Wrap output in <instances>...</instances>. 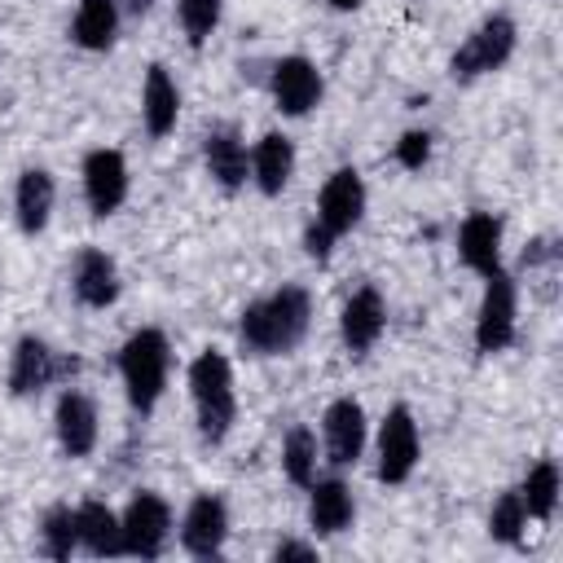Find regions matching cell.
Here are the masks:
<instances>
[{"label": "cell", "instance_id": "26", "mask_svg": "<svg viewBox=\"0 0 563 563\" xmlns=\"http://www.w3.org/2000/svg\"><path fill=\"white\" fill-rule=\"evenodd\" d=\"M317 462H321V444L312 427H290L282 440V475L295 488H308L317 479Z\"/></svg>", "mask_w": 563, "mask_h": 563}, {"label": "cell", "instance_id": "10", "mask_svg": "<svg viewBox=\"0 0 563 563\" xmlns=\"http://www.w3.org/2000/svg\"><path fill=\"white\" fill-rule=\"evenodd\" d=\"M365 180H361V172L356 167H339V172H330L325 176V185H321V194H317V224L339 242V238H347L361 220H365Z\"/></svg>", "mask_w": 563, "mask_h": 563}, {"label": "cell", "instance_id": "3", "mask_svg": "<svg viewBox=\"0 0 563 563\" xmlns=\"http://www.w3.org/2000/svg\"><path fill=\"white\" fill-rule=\"evenodd\" d=\"M167 374H172V343L158 325H141L123 339L119 347V378L128 391L132 413L150 418L167 391Z\"/></svg>", "mask_w": 563, "mask_h": 563}, {"label": "cell", "instance_id": "14", "mask_svg": "<svg viewBox=\"0 0 563 563\" xmlns=\"http://www.w3.org/2000/svg\"><path fill=\"white\" fill-rule=\"evenodd\" d=\"M387 330V299L378 295V286H356L339 312V339L352 356H365Z\"/></svg>", "mask_w": 563, "mask_h": 563}, {"label": "cell", "instance_id": "15", "mask_svg": "<svg viewBox=\"0 0 563 563\" xmlns=\"http://www.w3.org/2000/svg\"><path fill=\"white\" fill-rule=\"evenodd\" d=\"M97 422L101 418H97L92 396L79 387H62V396L53 405V431H57V444L66 457H88L97 449V435H101Z\"/></svg>", "mask_w": 563, "mask_h": 563}, {"label": "cell", "instance_id": "27", "mask_svg": "<svg viewBox=\"0 0 563 563\" xmlns=\"http://www.w3.org/2000/svg\"><path fill=\"white\" fill-rule=\"evenodd\" d=\"M79 550V523H75V506H48L40 515V554L48 559H70Z\"/></svg>", "mask_w": 563, "mask_h": 563}, {"label": "cell", "instance_id": "17", "mask_svg": "<svg viewBox=\"0 0 563 563\" xmlns=\"http://www.w3.org/2000/svg\"><path fill=\"white\" fill-rule=\"evenodd\" d=\"M123 282H119V264L110 251L101 246H84L70 264V295L84 303V308H110L119 299Z\"/></svg>", "mask_w": 563, "mask_h": 563}, {"label": "cell", "instance_id": "20", "mask_svg": "<svg viewBox=\"0 0 563 563\" xmlns=\"http://www.w3.org/2000/svg\"><path fill=\"white\" fill-rule=\"evenodd\" d=\"M295 176V141L286 132H264L251 145V180L264 198H277Z\"/></svg>", "mask_w": 563, "mask_h": 563}, {"label": "cell", "instance_id": "25", "mask_svg": "<svg viewBox=\"0 0 563 563\" xmlns=\"http://www.w3.org/2000/svg\"><path fill=\"white\" fill-rule=\"evenodd\" d=\"M559 493H563L559 466H554L550 457L532 462V466H528V475H523V484H519V497H523V510H528V519H537V523H550V519H554V510H559Z\"/></svg>", "mask_w": 563, "mask_h": 563}, {"label": "cell", "instance_id": "13", "mask_svg": "<svg viewBox=\"0 0 563 563\" xmlns=\"http://www.w3.org/2000/svg\"><path fill=\"white\" fill-rule=\"evenodd\" d=\"M79 176H84L88 211H92L97 220L114 216V211L128 202V185H132V180H128V158H123L119 150H110V145L88 150V154H84Z\"/></svg>", "mask_w": 563, "mask_h": 563}, {"label": "cell", "instance_id": "33", "mask_svg": "<svg viewBox=\"0 0 563 563\" xmlns=\"http://www.w3.org/2000/svg\"><path fill=\"white\" fill-rule=\"evenodd\" d=\"M114 4H119L123 18H145V13L154 9V0H114Z\"/></svg>", "mask_w": 563, "mask_h": 563}, {"label": "cell", "instance_id": "19", "mask_svg": "<svg viewBox=\"0 0 563 563\" xmlns=\"http://www.w3.org/2000/svg\"><path fill=\"white\" fill-rule=\"evenodd\" d=\"M457 260H462L471 273H479V277L497 273V268H501V216H493V211H471V216L462 220V229H457Z\"/></svg>", "mask_w": 563, "mask_h": 563}, {"label": "cell", "instance_id": "30", "mask_svg": "<svg viewBox=\"0 0 563 563\" xmlns=\"http://www.w3.org/2000/svg\"><path fill=\"white\" fill-rule=\"evenodd\" d=\"M427 158H431V132L413 128V132H405V136L396 141V163H400L405 172H422Z\"/></svg>", "mask_w": 563, "mask_h": 563}, {"label": "cell", "instance_id": "24", "mask_svg": "<svg viewBox=\"0 0 563 563\" xmlns=\"http://www.w3.org/2000/svg\"><path fill=\"white\" fill-rule=\"evenodd\" d=\"M119 22H123V13L114 0H79L75 18H70V40L84 53H106L119 40Z\"/></svg>", "mask_w": 563, "mask_h": 563}, {"label": "cell", "instance_id": "11", "mask_svg": "<svg viewBox=\"0 0 563 563\" xmlns=\"http://www.w3.org/2000/svg\"><path fill=\"white\" fill-rule=\"evenodd\" d=\"M268 92H273V106H277L286 119H303V114H312V110L321 106L325 79H321V70H317L308 57L290 53V57H277V62H273V70H268Z\"/></svg>", "mask_w": 563, "mask_h": 563}, {"label": "cell", "instance_id": "8", "mask_svg": "<svg viewBox=\"0 0 563 563\" xmlns=\"http://www.w3.org/2000/svg\"><path fill=\"white\" fill-rule=\"evenodd\" d=\"M119 528H123V554H132V559H158V554L167 550V541H172L176 519H172L167 497L141 488V493L123 506Z\"/></svg>", "mask_w": 563, "mask_h": 563}, {"label": "cell", "instance_id": "5", "mask_svg": "<svg viewBox=\"0 0 563 563\" xmlns=\"http://www.w3.org/2000/svg\"><path fill=\"white\" fill-rule=\"evenodd\" d=\"M515 325H519V286L501 264L497 273L484 277V299L475 317V352L479 356L506 352L515 343Z\"/></svg>", "mask_w": 563, "mask_h": 563}, {"label": "cell", "instance_id": "16", "mask_svg": "<svg viewBox=\"0 0 563 563\" xmlns=\"http://www.w3.org/2000/svg\"><path fill=\"white\" fill-rule=\"evenodd\" d=\"M202 167H207V176H211L224 194H238V189L251 180V150H246L242 132L229 128V123H216V128L202 136Z\"/></svg>", "mask_w": 563, "mask_h": 563}, {"label": "cell", "instance_id": "31", "mask_svg": "<svg viewBox=\"0 0 563 563\" xmlns=\"http://www.w3.org/2000/svg\"><path fill=\"white\" fill-rule=\"evenodd\" d=\"M303 251H308L317 264H325V260H330V251H334V238H330L317 220H308V229H303Z\"/></svg>", "mask_w": 563, "mask_h": 563}, {"label": "cell", "instance_id": "29", "mask_svg": "<svg viewBox=\"0 0 563 563\" xmlns=\"http://www.w3.org/2000/svg\"><path fill=\"white\" fill-rule=\"evenodd\" d=\"M220 13H224V0H176V22L194 48H202L216 35Z\"/></svg>", "mask_w": 563, "mask_h": 563}, {"label": "cell", "instance_id": "34", "mask_svg": "<svg viewBox=\"0 0 563 563\" xmlns=\"http://www.w3.org/2000/svg\"><path fill=\"white\" fill-rule=\"evenodd\" d=\"M325 4H330V9H339V13H352V9H361L365 0H325Z\"/></svg>", "mask_w": 563, "mask_h": 563}, {"label": "cell", "instance_id": "21", "mask_svg": "<svg viewBox=\"0 0 563 563\" xmlns=\"http://www.w3.org/2000/svg\"><path fill=\"white\" fill-rule=\"evenodd\" d=\"M53 202H57L53 176H48L44 167H26V172L18 176V185H13V220H18V229H22L26 238L44 233L48 220H53Z\"/></svg>", "mask_w": 563, "mask_h": 563}, {"label": "cell", "instance_id": "12", "mask_svg": "<svg viewBox=\"0 0 563 563\" xmlns=\"http://www.w3.org/2000/svg\"><path fill=\"white\" fill-rule=\"evenodd\" d=\"M180 550L194 559H220L229 541V501L220 493H198L180 515Z\"/></svg>", "mask_w": 563, "mask_h": 563}, {"label": "cell", "instance_id": "23", "mask_svg": "<svg viewBox=\"0 0 563 563\" xmlns=\"http://www.w3.org/2000/svg\"><path fill=\"white\" fill-rule=\"evenodd\" d=\"M75 523H79V550H88L92 559H119L123 554V528L106 501H79Z\"/></svg>", "mask_w": 563, "mask_h": 563}, {"label": "cell", "instance_id": "6", "mask_svg": "<svg viewBox=\"0 0 563 563\" xmlns=\"http://www.w3.org/2000/svg\"><path fill=\"white\" fill-rule=\"evenodd\" d=\"M70 374H79V356H57L35 334H22L9 352V396H18V400L40 396L44 387L66 383Z\"/></svg>", "mask_w": 563, "mask_h": 563}, {"label": "cell", "instance_id": "18", "mask_svg": "<svg viewBox=\"0 0 563 563\" xmlns=\"http://www.w3.org/2000/svg\"><path fill=\"white\" fill-rule=\"evenodd\" d=\"M356 523V497L347 488V479L330 475V479H312L308 484V528L317 537H339Z\"/></svg>", "mask_w": 563, "mask_h": 563}, {"label": "cell", "instance_id": "4", "mask_svg": "<svg viewBox=\"0 0 563 563\" xmlns=\"http://www.w3.org/2000/svg\"><path fill=\"white\" fill-rule=\"evenodd\" d=\"M515 44H519L515 18H510V13H488V18L466 35V44L449 57V75H453L457 84H471V79H479V75H493V70H501V66L515 57Z\"/></svg>", "mask_w": 563, "mask_h": 563}, {"label": "cell", "instance_id": "2", "mask_svg": "<svg viewBox=\"0 0 563 563\" xmlns=\"http://www.w3.org/2000/svg\"><path fill=\"white\" fill-rule=\"evenodd\" d=\"M189 400H194V418H198V435L202 444H224L233 422H238V391H233V365L224 352L202 347L189 361Z\"/></svg>", "mask_w": 563, "mask_h": 563}, {"label": "cell", "instance_id": "1", "mask_svg": "<svg viewBox=\"0 0 563 563\" xmlns=\"http://www.w3.org/2000/svg\"><path fill=\"white\" fill-rule=\"evenodd\" d=\"M312 330V295L295 282L277 286L264 299H251L238 317V343L251 356H286Z\"/></svg>", "mask_w": 563, "mask_h": 563}, {"label": "cell", "instance_id": "22", "mask_svg": "<svg viewBox=\"0 0 563 563\" xmlns=\"http://www.w3.org/2000/svg\"><path fill=\"white\" fill-rule=\"evenodd\" d=\"M176 119H180V88L167 75V66L154 62L145 70V84H141V123H145V132L154 141H163L176 128Z\"/></svg>", "mask_w": 563, "mask_h": 563}, {"label": "cell", "instance_id": "28", "mask_svg": "<svg viewBox=\"0 0 563 563\" xmlns=\"http://www.w3.org/2000/svg\"><path fill=\"white\" fill-rule=\"evenodd\" d=\"M523 528H528V510H523V497L519 488H506L493 510H488V537L501 541V545H519L523 541Z\"/></svg>", "mask_w": 563, "mask_h": 563}, {"label": "cell", "instance_id": "32", "mask_svg": "<svg viewBox=\"0 0 563 563\" xmlns=\"http://www.w3.org/2000/svg\"><path fill=\"white\" fill-rule=\"evenodd\" d=\"M273 559H317V545H303V541H277Z\"/></svg>", "mask_w": 563, "mask_h": 563}, {"label": "cell", "instance_id": "9", "mask_svg": "<svg viewBox=\"0 0 563 563\" xmlns=\"http://www.w3.org/2000/svg\"><path fill=\"white\" fill-rule=\"evenodd\" d=\"M365 435H369V422H365L361 400L356 396L330 400L321 413V462H330L334 471L356 466L365 453Z\"/></svg>", "mask_w": 563, "mask_h": 563}, {"label": "cell", "instance_id": "7", "mask_svg": "<svg viewBox=\"0 0 563 563\" xmlns=\"http://www.w3.org/2000/svg\"><path fill=\"white\" fill-rule=\"evenodd\" d=\"M422 457V435H418V422H413V409L409 405H391L383 413V427H378V444H374V475L383 484H405L413 475Z\"/></svg>", "mask_w": 563, "mask_h": 563}]
</instances>
